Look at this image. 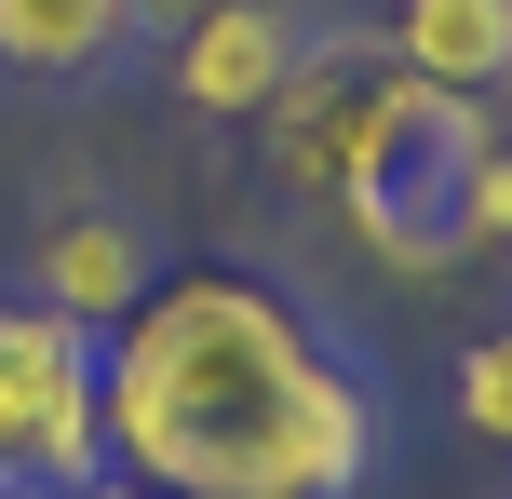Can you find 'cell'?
I'll return each instance as SVG.
<instances>
[{
	"label": "cell",
	"mask_w": 512,
	"mask_h": 499,
	"mask_svg": "<svg viewBox=\"0 0 512 499\" xmlns=\"http://www.w3.org/2000/svg\"><path fill=\"white\" fill-rule=\"evenodd\" d=\"M95 432L149 499H364L391 392L256 270H176L108 324Z\"/></svg>",
	"instance_id": "6da1fadb"
},
{
	"label": "cell",
	"mask_w": 512,
	"mask_h": 499,
	"mask_svg": "<svg viewBox=\"0 0 512 499\" xmlns=\"http://www.w3.org/2000/svg\"><path fill=\"white\" fill-rule=\"evenodd\" d=\"M486 95H432L418 81L405 108H391V135L364 149V176L337 189V216H351V243L378 270H405V284H445V270L472 257V176H486Z\"/></svg>",
	"instance_id": "7a4b0ae2"
},
{
	"label": "cell",
	"mask_w": 512,
	"mask_h": 499,
	"mask_svg": "<svg viewBox=\"0 0 512 499\" xmlns=\"http://www.w3.org/2000/svg\"><path fill=\"white\" fill-rule=\"evenodd\" d=\"M418 95V68L378 41V27H324V41H297V68L270 81V108H256V135H270V176L310 189V203H337V189L364 176V149L391 135V108Z\"/></svg>",
	"instance_id": "3957f363"
},
{
	"label": "cell",
	"mask_w": 512,
	"mask_h": 499,
	"mask_svg": "<svg viewBox=\"0 0 512 499\" xmlns=\"http://www.w3.org/2000/svg\"><path fill=\"white\" fill-rule=\"evenodd\" d=\"M95 324L41 311V297H0V473L14 486H95L108 432H95Z\"/></svg>",
	"instance_id": "277c9868"
},
{
	"label": "cell",
	"mask_w": 512,
	"mask_h": 499,
	"mask_svg": "<svg viewBox=\"0 0 512 499\" xmlns=\"http://www.w3.org/2000/svg\"><path fill=\"white\" fill-rule=\"evenodd\" d=\"M297 41H310V27L283 14V0H203V14L162 41V81H176L189 122H256L270 81L297 68Z\"/></svg>",
	"instance_id": "5b68a950"
},
{
	"label": "cell",
	"mask_w": 512,
	"mask_h": 499,
	"mask_svg": "<svg viewBox=\"0 0 512 499\" xmlns=\"http://www.w3.org/2000/svg\"><path fill=\"white\" fill-rule=\"evenodd\" d=\"M149 284H162V257H149V230H135L122 203H54L41 230H27V297L68 311V324H95V338H108Z\"/></svg>",
	"instance_id": "8992f818"
},
{
	"label": "cell",
	"mask_w": 512,
	"mask_h": 499,
	"mask_svg": "<svg viewBox=\"0 0 512 499\" xmlns=\"http://www.w3.org/2000/svg\"><path fill=\"white\" fill-rule=\"evenodd\" d=\"M391 54L432 95H512V0H391Z\"/></svg>",
	"instance_id": "52a82bcc"
},
{
	"label": "cell",
	"mask_w": 512,
	"mask_h": 499,
	"mask_svg": "<svg viewBox=\"0 0 512 499\" xmlns=\"http://www.w3.org/2000/svg\"><path fill=\"white\" fill-rule=\"evenodd\" d=\"M135 41V0H0V68L14 81H95Z\"/></svg>",
	"instance_id": "ba28073f"
},
{
	"label": "cell",
	"mask_w": 512,
	"mask_h": 499,
	"mask_svg": "<svg viewBox=\"0 0 512 499\" xmlns=\"http://www.w3.org/2000/svg\"><path fill=\"white\" fill-rule=\"evenodd\" d=\"M459 432L472 446H512V324H486L459 351Z\"/></svg>",
	"instance_id": "9c48e42d"
},
{
	"label": "cell",
	"mask_w": 512,
	"mask_h": 499,
	"mask_svg": "<svg viewBox=\"0 0 512 499\" xmlns=\"http://www.w3.org/2000/svg\"><path fill=\"white\" fill-rule=\"evenodd\" d=\"M512 257V149H486V176H472V257Z\"/></svg>",
	"instance_id": "30bf717a"
},
{
	"label": "cell",
	"mask_w": 512,
	"mask_h": 499,
	"mask_svg": "<svg viewBox=\"0 0 512 499\" xmlns=\"http://www.w3.org/2000/svg\"><path fill=\"white\" fill-rule=\"evenodd\" d=\"M189 14H203V0H135V41H149V54H162V41H176V27H189Z\"/></svg>",
	"instance_id": "8fae6325"
},
{
	"label": "cell",
	"mask_w": 512,
	"mask_h": 499,
	"mask_svg": "<svg viewBox=\"0 0 512 499\" xmlns=\"http://www.w3.org/2000/svg\"><path fill=\"white\" fill-rule=\"evenodd\" d=\"M68 499H149V486H122V473H95V486H68Z\"/></svg>",
	"instance_id": "7c38bea8"
},
{
	"label": "cell",
	"mask_w": 512,
	"mask_h": 499,
	"mask_svg": "<svg viewBox=\"0 0 512 499\" xmlns=\"http://www.w3.org/2000/svg\"><path fill=\"white\" fill-rule=\"evenodd\" d=\"M0 499H68V486H0Z\"/></svg>",
	"instance_id": "4fadbf2b"
},
{
	"label": "cell",
	"mask_w": 512,
	"mask_h": 499,
	"mask_svg": "<svg viewBox=\"0 0 512 499\" xmlns=\"http://www.w3.org/2000/svg\"><path fill=\"white\" fill-rule=\"evenodd\" d=\"M0 486H14V473H0Z\"/></svg>",
	"instance_id": "5bb4252c"
},
{
	"label": "cell",
	"mask_w": 512,
	"mask_h": 499,
	"mask_svg": "<svg viewBox=\"0 0 512 499\" xmlns=\"http://www.w3.org/2000/svg\"><path fill=\"white\" fill-rule=\"evenodd\" d=\"M499 108H512V95H499Z\"/></svg>",
	"instance_id": "9a60e30c"
}]
</instances>
